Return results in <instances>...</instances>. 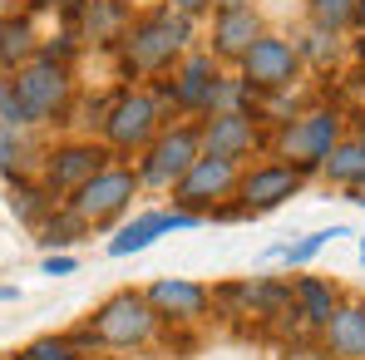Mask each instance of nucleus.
<instances>
[{
	"label": "nucleus",
	"instance_id": "obj_1",
	"mask_svg": "<svg viewBox=\"0 0 365 360\" xmlns=\"http://www.w3.org/2000/svg\"><path fill=\"white\" fill-rule=\"evenodd\" d=\"M187 40H192V20L178 10H153V15H138L128 20V30L119 35V55L128 74H168L173 64L187 55Z\"/></svg>",
	"mask_w": 365,
	"mask_h": 360
},
{
	"label": "nucleus",
	"instance_id": "obj_2",
	"mask_svg": "<svg viewBox=\"0 0 365 360\" xmlns=\"http://www.w3.org/2000/svg\"><path fill=\"white\" fill-rule=\"evenodd\" d=\"M15 104L25 109V123L40 128V123H60L69 99H74V79H69V64L50 60V55H35L30 64H20L15 74H5Z\"/></svg>",
	"mask_w": 365,
	"mask_h": 360
},
{
	"label": "nucleus",
	"instance_id": "obj_3",
	"mask_svg": "<svg viewBox=\"0 0 365 360\" xmlns=\"http://www.w3.org/2000/svg\"><path fill=\"white\" fill-rule=\"evenodd\" d=\"M158 316H153V306L143 292H133V287H123L114 297H104L94 306V316H89V341L94 346H104V351H138V346H148L153 336H158Z\"/></svg>",
	"mask_w": 365,
	"mask_h": 360
},
{
	"label": "nucleus",
	"instance_id": "obj_4",
	"mask_svg": "<svg viewBox=\"0 0 365 360\" xmlns=\"http://www.w3.org/2000/svg\"><path fill=\"white\" fill-rule=\"evenodd\" d=\"M336 138H346L341 109L316 104V109H306V114H292V119L277 123L272 148H277V158H282V163H292L302 178H311V173L321 168V158L336 148Z\"/></svg>",
	"mask_w": 365,
	"mask_h": 360
},
{
	"label": "nucleus",
	"instance_id": "obj_5",
	"mask_svg": "<svg viewBox=\"0 0 365 360\" xmlns=\"http://www.w3.org/2000/svg\"><path fill=\"white\" fill-rule=\"evenodd\" d=\"M133 197H138V173L128 163H104L89 182H79L64 202L84 217V227L104 232V227H114L123 212L133 207Z\"/></svg>",
	"mask_w": 365,
	"mask_h": 360
},
{
	"label": "nucleus",
	"instance_id": "obj_6",
	"mask_svg": "<svg viewBox=\"0 0 365 360\" xmlns=\"http://www.w3.org/2000/svg\"><path fill=\"white\" fill-rule=\"evenodd\" d=\"M99 128H104L109 153H143L153 133L163 128V99L148 89H123L119 99H109V114Z\"/></svg>",
	"mask_w": 365,
	"mask_h": 360
},
{
	"label": "nucleus",
	"instance_id": "obj_7",
	"mask_svg": "<svg viewBox=\"0 0 365 360\" xmlns=\"http://www.w3.org/2000/svg\"><path fill=\"white\" fill-rule=\"evenodd\" d=\"M202 158V143H197V123H173V128H158L153 143L138 153L133 173H138V187H158L168 192L173 182Z\"/></svg>",
	"mask_w": 365,
	"mask_h": 360
},
{
	"label": "nucleus",
	"instance_id": "obj_8",
	"mask_svg": "<svg viewBox=\"0 0 365 360\" xmlns=\"http://www.w3.org/2000/svg\"><path fill=\"white\" fill-rule=\"evenodd\" d=\"M237 178H242V163H232V158H207V153H202L168 192H173V207L197 212V217H212L217 207H227V197H237Z\"/></svg>",
	"mask_w": 365,
	"mask_h": 360
},
{
	"label": "nucleus",
	"instance_id": "obj_9",
	"mask_svg": "<svg viewBox=\"0 0 365 360\" xmlns=\"http://www.w3.org/2000/svg\"><path fill=\"white\" fill-rule=\"evenodd\" d=\"M302 55H297V45L287 40V35H257L252 40V50H247L242 60H237V79H242L252 94H277V89H292L297 79H302Z\"/></svg>",
	"mask_w": 365,
	"mask_h": 360
},
{
	"label": "nucleus",
	"instance_id": "obj_10",
	"mask_svg": "<svg viewBox=\"0 0 365 360\" xmlns=\"http://www.w3.org/2000/svg\"><path fill=\"white\" fill-rule=\"evenodd\" d=\"M302 187H306V178L292 163H282V158L252 163V168H242V178H237V207H242L247 217H257V212H272V207L292 202Z\"/></svg>",
	"mask_w": 365,
	"mask_h": 360
},
{
	"label": "nucleus",
	"instance_id": "obj_11",
	"mask_svg": "<svg viewBox=\"0 0 365 360\" xmlns=\"http://www.w3.org/2000/svg\"><path fill=\"white\" fill-rule=\"evenodd\" d=\"M104 163H109V148H104V143L69 138V143H60V148H50V153H45V163H40V182H45L55 197H69L79 182L94 178Z\"/></svg>",
	"mask_w": 365,
	"mask_h": 360
},
{
	"label": "nucleus",
	"instance_id": "obj_12",
	"mask_svg": "<svg viewBox=\"0 0 365 360\" xmlns=\"http://www.w3.org/2000/svg\"><path fill=\"white\" fill-rule=\"evenodd\" d=\"M197 143H202L207 158L242 163V158H252L262 148V123H257V114H202Z\"/></svg>",
	"mask_w": 365,
	"mask_h": 360
},
{
	"label": "nucleus",
	"instance_id": "obj_13",
	"mask_svg": "<svg viewBox=\"0 0 365 360\" xmlns=\"http://www.w3.org/2000/svg\"><path fill=\"white\" fill-rule=\"evenodd\" d=\"M143 297L153 306V316L168 321V326H192V321H202L207 306H212V292H207L202 282H187V277H158V282L143 287Z\"/></svg>",
	"mask_w": 365,
	"mask_h": 360
},
{
	"label": "nucleus",
	"instance_id": "obj_14",
	"mask_svg": "<svg viewBox=\"0 0 365 360\" xmlns=\"http://www.w3.org/2000/svg\"><path fill=\"white\" fill-rule=\"evenodd\" d=\"M217 79H222V69L212 55H202V50H192V55H182L173 64V79H168V99H173V109L178 114H207V104H212V89H217Z\"/></svg>",
	"mask_w": 365,
	"mask_h": 360
},
{
	"label": "nucleus",
	"instance_id": "obj_15",
	"mask_svg": "<svg viewBox=\"0 0 365 360\" xmlns=\"http://www.w3.org/2000/svg\"><path fill=\"white\" fill-rule=\"evenodd\" d=\"M326 360H365V301H341L321 326Z\"/></svg>",
	"mask_w": 365,
	"mask_h": 360
},
{
	"label": "nucleus",
	"instance_id": "obj_16",
	"mask_svg": "<svg viewBox=\"0 0 365 360\" xmlns=\"http://www.w3.org/2000/svg\"><path fill=\"white\" fill-rule=\"evenodd\" d=\"M257 35H262V15H257V5L217 10V15H212V60L237 64L247 50H252Z\"/></svg>",
	"mask_w": 365,
	"mask_h": 360
},
{
	"label": "nucleus",
	"instance_id": "obj_17",
	"mask_svg": "<svg viewBox=\"0 0 365 360\" xmlns=\"http://www.w3.org/2000/svg\"><path fill=\"white\" fill-rule=\"evenodd\" d=\"M321 178L331 182V187H341V192H351L356 182H365V143L356 133H346V138H336V148L321 158V168H316Z\"/></svg>",
	"mask_w": 365,
	"mask_h": 360
},
{
	"label": "nucleus",
	"instance_id": "obj_18",
	"mask_svg": "<svg viewBox=\"0 0 365 360\" xmlns=\"http://www.w3.org/2000/svg\"><path fill=\"white\" fill-rule=\"evenodd\" d=\"M40 55L35 25L25 15H0V74H15L20 64H30Z\"/></svg>",
	"mask_w": 365,
	"mask_h": 360
},
{
	"label": "nucleus",
	"instance_id": "obj_19",
	"mask_svg": "<svg viewBox=\"0 0 365 360\" xmlns=\"http://www.w3.org/2000/svg\"><path fill=\"white\" fill-rule=\"evenodd\" d=\"M341 306V292L331 287V282H321V277H302L297 287H292V311L297 316H306L316 331L326 326V316Z\"/></svg>",
	"mask_w": 365,
	"mask_h": 360
},
{
	"label": "nucleus",
	"instance_id": "obj_20",
	"mask_svg": "<svg viewBox=\"0 0 365 360\" xmlns=\"http://www.w3.org/2000/svg\"><path fill=\"white\" fill-rule=\"evenodd\" d=\"M10 212H15L20 222L40 227V222L55 212V192H50L40 178H15L10 182Z\"/></svg>",
	"mask_w": 365,
	"mask_h": 360
},
{
	"label": "nucleus",
	"instance_id": "obj_21",
	"mask_svg": "<svg viewBox=\"0 0 365 360\" xmlns=\"http://www.w3.org/2000/svg\"><path fill=\"white\" fill-rule=\"evenodd\" d=\"M84 35L94 45H119V35L128 30V15H123L119 0H84Z\"/></svg>",
	"mask_w": 365,
	"mask_h": 360
},
{
	"label": "nucleus",
	"instance_id": "obj_22",
	"mask_svg": "<svg viewBox=\"0 0 365 360\" xmlns=\"http://www.w3.org/2000/svg\"><path fill=\"white\" fill-rule=\"evenodd\" d=\"M292 45H297L302 64H321V69H326V64L341 60V35H336V30H321V25H311L302 40H292Z\"/></svg>",
	"mask_w": 365,
	"mask_h": 360
},
{
	"label": "nucleus",
	"instance_id": "obj_23",
	"mask_svg": "<svg viewBox=\"0 0 365 360\" xmlns=\"http://www.w3.org/2000/svg\"><path fill=\"white\" fill-rule=\"evenodd\" d=\"M306 15H311V25L336 30V35L356 30V0H306Z\"/></svg>",
	"mask_w": 365,
	"mask_h": 360
},
{
	"label": "nucleus",
	"instance_id": "obj_24",
	"mask_svg": "<svg viewBox=\"0 0 365 360\" xmlns=\"http://www.w3.org/2000/svg\"><path fill=\"white\" fill-rule=\"evenodd\" d=\"M84 232H89V227H84V217H79L69 202L60 207V217L50 212V217L40 222V242H45V247H69V242H79Z\"/></svg>",
	"mask_w": 365,
	"mask_h": 360
},
{
	"label": "nucleus",
	"instance_id": "obj_25",
	"mask_svg": "<svg viewBox=\"0 0 365 360\" xmlns=\"http://www.w3.org/2000/svg\"><path fill=\"white\" fill-rule=\"evenodd\" d=\"M336 237H351V232H346V227H326V232H306L302 242H292V247H282L277 257H282L287 267H306V262H311V257H316L321 247H331Z\"/></svg>",
	"mask_w": 365,
	"mask_h": 360
},
{
	"label": "nucleus",
	"instance_id": "obj_26",
	"mask_svg": "<svg viewBox=\"0 0 365 360\" xmlns=\"http://www.w3.org/2000/svg\"><path fill=\"white\" fill-rule=\"evenodd\" d=\"M20 360H79V346H74L69 336H35V341L20 351Z\"/></svg>",
	"mask_w": 365,
	"mask_h": 360
},
{
	"label": "nucleus",
	"instance_id": "obj_27",
	"mask_svg": "<svg viewBox=\"0 0 365 360\" xmlns=\"http://www.w3.org/2000/svg\"><path fill=\"white\" fill-rule=\"evenodd\" d=\"M0 123H5V128H30V123H25V109L15 104V94H10L5 79H0Z\"/></svg>",
	"mask_w": 365,
	"mask_h": 360
},
{
	"label": "nucleus",
	"instance_id": "obj_28",
	"mask_svg": "<svg viewBox=\"0 0 365 360\" xmlns=\"http://www.w3.org/2000/svg\"><path fill=\"white\" fill-rule=\"evenodd\" d=\"M74 267H79V262H74L69 252H50V257L40 262V272H45V277H69Z\"/></svg>",
	"mask_w": 365,
	"mask_h": 360
},
{
	"label": "nucleus",
	"instance_id": "obj_29",
	"mask_svg": "<svg viewBox=\"0 0 365 360\" xmlns=\"http://www.w3.org/2000/svg\"><path fill=\"white\" fill-rule=\"evenodd\" d=\"M168 10H178V15H187V20H197V15L212 10V0H168Z\"/></svg>",
	"mask_w": 365,
	"mask_h": 360
},
{
	"label": "nucleus",
	"instance_id": "obj_30",
	"mask_svg": "<svg viewBox=\"0 0 365 360\" xmlns=\"http://www.w3.org/2000/svg\"><path fill=\"white\" fill-rule=\"evenodd\" d=\"M35 5H45V10H79L84 0H35Z\"/></svg>",
	"mask_w": 365,
	"mask_h": 360
},
{
	"label": "nucleus",
	"instance_id": "obj_31",
	"mask_svg": "<svg viewBox=\"0 0 365 360\" xmlns=\"http://www.w3.org/2000/svg\"><path fill=\"white\" fill-rule=\"evenodd\" d=\"M232 5H252V0H212V10H232Z\"/></svg>",
	"mask_w": 365,
	"mask_h": 360
},
{
	"label": "nucleus",
	"instance_id": "obj_32",
	"mask_svg": "<svg viewBox=\"0 0 365 360\" xmlns=\"http://www.w3.org/2000/svg\"><path fill=\"white\" fill-rule=\"evenodd\" d=\"M0 301H20V287H0Z\"/></svg>",
	"mask_w": 365,
	"mask_h": 360
},
{
	"label": "nucleus",
	"instance_id": "obj_33",
	"mask_svg": "<svg viewBox=\"0 0 365 360\" xmlns=\"http://www.w3.org/2000/svg\"><path fill=\"white\" fill-rule=\"evenodd\" d=\"M351 202H361V207H365V182H356V187H351Z\"/></svg>",
	"mask_w": 365,
	"mask_h": 360
},
{
	"label": "nucleus",
	"instance_id": "obj_34",
	"mask_svg": "<svg viewBox=\"0 0 365 360\" xmlns=\"http://www.w3.org/2000/svg\"><path fill=\"white\" fill-rule=\"evenodd\" d=\"M356 30H365V0H356Z\"/></svg>",
	"mask_w": 365,
	"mask_h": 360
},
{
	"label": "nucleus",
	"instance_id": "obj_35",
	"mask_svg": "<svg viewBox=\"0 0 365 360\" xmlns=\"http://www.w3.org/2000/svg\"><path fill=\"white\" fill-rule=\"evenodd\" d=\"M356 138H361V143H365V114H361V119H356Z\"/></svg>",
	"mask_w": 365,
	"mask_h": 360
},
{
	"label": "nucleus",
	"instance_id": "obj_36",
	"mask_svg": "<svg viewBox=\"0 0 365 360\" xmlns=\"http://www.w3.org/2000/svg\"><path fill=\"white\" fill-rule=\"evenodd\" d=\"M361 262H365V242H361Z\"/></svg>",
	"mask_w": 365,
	"mask_h": 360
},
{
	"label": "nucleus",
	"instance_id": "obj_37",
	"mask_svg": "<svg viewBox=\"0 0 365 360\" xmlns=\"http://www.w3.org/2000/svg\"><path fill=\"white\" fill-rule=\"evenodd\" d=\"M361 60H365V40H361Z\"/></svg>",
	"mask_w": 365,
	"mask_h": 360
},
{
	"label": "nucleus",
	"instance_id": "obj_38",
	"mask_svg": "<svg viewBox=\"0 0 365 360\" xmlns=\"http://www.w3.org/2000/svg\"><path fill=\"white\" fill-rule=\"evenodd\" d=\"M0 360H20V356H0Z\"/></svg>",
	"mask_w": 365,
	"mask_h": 360
},
{
	"label": "nucleus",
	"instance_id": "obj_39",
	"mask_svg": "<svg viewBox=\"0 0 365 360\" xmlns=\"http://www.w3.org/2000/svg\"><path fill=\"white\" fill-rule=\"evenodd\" d=\"M311 360H326V356H311Z\"/></svg>",
	"mask_w": 365,
	"mask_h": 360
},
{
	"label": "nucleus",
	"instance_id": "obj_40",
	"mask_svg": "<svg viewBox=\"0 0 365 360\" xmlns=\"http://www.w3.org/2000/svg\"><path fill=\"white\" fill-rule=\"evenodd\" d=\"M361 94H365V84H361Z\"/></svg>",
	"mask_w": 365,
	"mask_h": 360
},
{
	"label": "nucleus",
	"instance_id": "obj_41",
	"mask_svg": "<svg viewBox=\"0 0 365 360\" xmlns=\"http://www.w3.org/2000/svg\"><path fill=\"white\" fill-rule=\"evenodd\" d=\"M0 5H5V0H0Z\"/></svg>",
	"mask_w": 365,
	"mask_h": 360
}]
</instances>
